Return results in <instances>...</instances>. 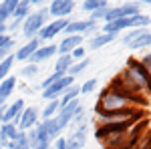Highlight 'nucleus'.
Here are the masks:
<instances>
[{"mask_svg":"<svg viewBox=\"0 0 151 149\" xmlns=\"http://www.w3.org/2000/svg\"><path fill=\"white\" fill-rule=\"evenodd\" d=\"M147 105H149L147 99L129 97L127 93L119 91L113 85H109L99 95V101L95 105V113H115V111H127V109H145Z\"/></svg>","mask_w":151,"mask_h":149,"instance_id":"1","label":"nucleus"},{"mask_svg":"<svg viewBox=\"0 0 151 149\" xmlns=\"http://www.w3.org/2000/svg\"><path fill=\"white\" fill-rule=\"evenodd\" d=\"M121 75H123L143 97L151 99V77H149V73L143 69V65L139 63V58H133V57L129 58Z\"/></svg>","mask_w":151,"mask_h":149,"instance_id":"2","label":"nucleus"},{"mask_svg":"<svg viewBox=\"0 0 151 149\" xmlns=\"http://www.w3.org/2000/svg\"><path fill=\"white\" fill-rule=\"evenodd\" d=\"M151 26V18L147 14H137V16H131V18H123V20H115V22H109V24H103L99 30L105 32V35H113V36H119L121 32H127L131 28H149Z\"/></svg>","mask_w":151,"mask_h":149,"instance_id":"3","label":"nucleus"},{"mask_svg":"<svg viewBox=\"0 0 151 149\" xmlns=\"http://www.w3.org/2000/svg\"><path fill=\"white\" fill-rule=\"evenodd\" d=\"M47 24H48V10L40 8L38 12H32V14L26 16V20H24L22 26H20L22 36L26 40H32V38H36V35L42 30V26H47Z\"/></svg>","mask_w":151,"mask_h":149,"instance_id":"4","label":"nucleus"},{"mask_svg":"<svg viewBox=\"0 0 151 149\" xmlns=\"http://www.w3.org/2000/svg\"><path fill=\"white\" fill-rule=\"evenodd\" d=\"M137 14H141L139 2H125V4H119V6H111L109 10L105 12L103 24L115 22V20H123V18H131V16H137Z\"/></svg>","mask_w":151,"mask_h":149,"instance_id":"5","label":"nucleus"},{"mask_svg":"<svg viewBox=\"0 0 151 149\" xmlns=\"http://www.w3.org/2000/svg\"><path fill=\"white\" fill-rule=\"evenodd\" d=\"M99 32V22H93L91 18H85V20H69L67 28H65V36H70V35H81L83 38H91Z\"/></svg>","mask_w":151,"mask_h":149,"instance_id":"6","label":"nucleus"},{"mask_svg":"<svg viewBox=\"0 0 151 149\" xmlns=\"http://www.w3.org/2000/svg\"><path fill=\"white\" fill-rule=\"evenodd\" d=\"M81 111H83V105H81L79 99H77V101H70L69 105H63V107H60V111L57 113V117H55L58 129H60V131H65V129L73 123V119L81 113Z\"/></svg>","mask_w":151,"mask_h":149,"instance_id":"7","label":"nucleus"},{"mask_svg":"<svg viewBox=\"0 0 151 149\" xmlns=\"http://www.w3.org/2000/svg\"><path fill=\"white\" fill-rule=\"evenodd\" d=\"M73 85H75V77H70V75L60 77L55 85H50L48 89L42 91V99H47V101H57V99L63 97V93L67 91L69 87H73Z\"/></svg>","mask_w":151,"mask_h":149,"instance_id":"8","label":"nucleus"},{"mask_svg":"<svg viewBox=\"0 0 151 149\" xmlns=\"http://www.w3.org/2000/svg\"><path fill=\"white\" fill-rule=\"evenodd\" d=\"M75 2L73 0H52L48 4V16H52L55 20H60V18H69L73 10H75Z\"/></svg>","mask_w":151,"mask_h":149,"instance_id":"9","label":"nucleus"},{"mask_svg":"<svg viewBox=\"0 0 151 149\" xmlns=\"http://www.w3.org/2000/svg\"><path fill=\"white\" fill-rule=\"evenodd\" d=\"M69 20H70V18H60V20H52V22H48L47 26H42V30L36 35V38H38L40 42L52 40L55 36H58L60 32H65V28H67Z\"/></svg>","mask_w":151,"mask_h":149,"instance_id":"10","label":"nucleus"},{"mask_svg":"<svg viewBox=\"0 0 151 149\" xmlns=\"http://www.w3.org/2000/svg\"><path fill=\"white\" fill-rule=\"evenodd\" d=\"M38 117H40L38 107H24V111L20 113L18 121H16V125H18L20 131L26 133V131H30V129H35V127L38 125Z\"/></svg>","mask_w":151,"mask_h":149,"instance_id":"11","label":"nucleus"},{"mask_svg":"<svg viewBox=\"0 0 151 149\" xmlns=\"http://www.w3.org/2000/svg\"><path fill=\"white\" fill-rule=\"evenodd\" d=\"M42 45L38 38H32V40H26L24 46H18V50L14 53V60H20V63H28L30 57L38 50V46Z\"/></svg>","mask_w":151,"mask_h":149,"instance_id":"12","label":"nucleus"},{"mask_svg":"<svg viewBox=\"0 0 151 149\" xmlns=\"http://www.w3.org/2000/svg\"><path fill=\"white\" fill-rule=\"evenodd\" d=\"M83 38L81 35H70V36H65L60 42L57 45V50L58 55H70L75 48H79V46H83Z\"/></svg>","mask_w":151,"mask_h":149,"instance_id":"13","label":"nucleus"},{"mask_svg":"<svg viewBox=\"0 0 151 149\" xmlns=\"http://www.w3.org/2000/svg\"><path fill=\"white\" fill-rule=\"evenodd\" d=\"M58 50H57V45H40L38 46V50H36L35 55L30 57V65H38V63H45V60H48V58L57 57Z\"/></svg>","mask_w":151,"mask_h":149,"instance_id":"14","label":"nucleus"},{"mask_svg":"<svg viewBox=\"0 0 151 149\" xmlns=\"http://www.w3.org/2000/svg\"><path fill=\"white\" fill-rule=\"evenodd\" d=\"M22 111H24V99H16V101H12L10 107L4 109V123H16Z\"/></svg>","mask_w":151,"mask_h":149,"instance_id":"15","label":"nucleus"},{"mask_svg":"<svg viewBox=\"0 0 151 149\" xmlns=\"http://www.w3.org/2000/svg\"><path fill=\"white\" fill-rule=\"evenodd\" d=\"M16 85H18V81H16V77H12V75H8L6 79L0 83V107H4V103L10 99V95L16 89Z\"/></svg>","mask_w":151,"mask_h":149,"instance_id":"16","label":"nucleus"},{"mask_svg":"<svg viewBox=\"0 0 151 149\" xmlns=\"http://www.w3.org/2000/svg\"><path fill=\"white\" fill-rule=\"evenodd\" d=\"M18 133H20V129H18L16 123H4V125L0 127V143H2V147L6 143L14 141V139L18 137Z\"/></svg>","mask_w":151,"mask_h":149,"instance_id":"17","label":"nucleus"},{"mask_svg":"<svg viewBox=\"0 0 151 149\" xmlns=\"http://www.w3.org/2000/svg\"><path fill=\"white\" fill-rule=\"evenodd\" d=\"M115 38H117V36H113V35L97 32L95 36H91V38H89V48H91V50H99V48H103V46L111 45V42H113Z\"/></svg>","mask_w":151,"mask_h":149,"instance_id":"18","label":"nucleus"},{"mask_svg":"<svg viewBox=\"0 0 151 149\" xmlns=\"http://www.w3.org/2000/svg\"><path fill=\"white\" fill-rule=\"evenodd\" d=\"M30 8H32L30 0H18L16 8H14V12H12V20H16V22H24L26 16L30 14Z\"/></svg>","mask_w":151,"mask_h":149,"instance_id":"19","label":"nucleus"},{"mask_svg":"<svg viewBox=\"0 0 151 149\" xmlns=\"http://www.w3.org/2000/svg\"><path fill=\"white\" fill-rule=\"evenodd\" d=\"M16 4H18V0H4V2H0V26L8 24Z\"/></svg>","mask_w":151,"mask_h":149,"instance_id":"20","label":"nucleus"},{"mask_svg":"<svg viewBox=\"0 0 151 149\" xmlns=\"http://www.w3.org/2000/svg\"><path fill=\"white\" fill-rule=\"evenodd\" d=\"M70 67H73V58H70V55H58L57 63H55V73L60 75V77H65V75H69Z\"/></svg>","mask_w":151,"mask_h":149,"instance_id":"21","label":"nucleus"},{"mask_svg":"<svg viewBox=\"0 0 151 149\" xmlns=\"http://www.w3.org/2000/svg\"><path fill=\"white\" fill-rule=\"evenodd\" d=\"M81 8L87 14H93L97 10H105V8H111V4L107 2V0H85L81 2Z\"/></svg>","mask_w":151,"mask_h":149,"instance_id":"22","label":"nucleus"},{"mask_svg":"<svg viewBox=\"0 0 151 149\" xmlns=\"http://www.w3.org/2000/svg\"><path fill=\"white\" fill-rule=\"evenodd\" d=\"M127 48H131V50H145V48H151V30H147L145 35H141L137 40H133Z\"/></svg>","mask_w":151,"mask_h":149,"instance_id":"23","label":"nucleus"},{"mask_svg":"<svg viewBox=\"0 0 151 149\" xmlns=\"http://www.w3.org/2000/svg\"><path fill=\"white\" fill-rule=\"evenodd\" d=\"M40 125H42V129H45V133L48 135V139H50V141L58 139V135H60V129H58V125H57V121H55V119L40 121Z\"/></svg>","mask_w":151,"mask_h":149,"instance_id":"24","label":"nucleus"},{"mask_svg":"<svg viewBox=\"0 0 151 149\" xmlns=\"http://www.w3.org/2000/svg\"><path fill=\"white\" fill-rule=\"evenodd\" d=\"M79 95H81L79 85H73V87H69L67 91L63 93V97L58 99V101H60V107H63V105H69L70 101H77V99H79Z\"/></svg>","mask_w":151,"mask_h":149,"instance_id":"25","label":"nucleus"},{"mask_svg":"<svg viewBox=\"0 0 151 149\" xmlns=\"http://www.w3.org/2000/svg\"><path fill=\"white\" fill-rule=\"evenodd\" d=\"M149 28H131V30H127V32H123V36H121V42L125 46H129L133 40H137L141 35H145Z\"/></svg>","mask_w":151,"mask_h":149,"instance_id":"26","label":"nucleus"},{"mask_svg":"<svg viewBox=\"0 0 151 149\" xmlns=\"http://www.w3.org/2000/svg\"><path fill=\"white\" fill-rule=\"evenodd\" d=\"M60 111V101H48V105L42 109V121H47V119H55L57 113Z\"/></svg>","mask_w":151,"mask_h":149,"instance_id":"27","label":"nucleus"},{"mask_svg":"<svg viewBox=\"0 0 151 149\" xmlns=\"http://www.w3.org/2000/svg\"><path fill=\"white\" fill-rule=\"evenodd\" d=\"M93 60L87 57V58H83V60H79V63H73V67H70V71H69V75L70 77H77V75H81L83 71H87L89 69V65H91Z\"/></svg>","mask_w":151,"mask_h":149,"instance_id":"28","label":"nucleus"},{"mask_svg":"<svg viewBox=\"0 0 151 149\" xmlns=\"http://www.w3.org/2000/svg\"><path fill=\"white\" fill-rule=\"evenodd\" d=\"M12 65H14V55H10V57H6L4 60H0V83L8 77V73H10Z\"/></svg>","mask_w":151,"mask_h":149,"instance_id":"29","label":"nucleus"},{"mask_svg":"<svg viewBox=\"0 0 151 149\" xmlns=\"http://www.w3.org/2000/svg\"><path fill=\"white\" fill-rule=\"evenodd\" d=\"M38 65H30V63H26L22 69H20V77H26V79H35L36 75H38Z\"/></svg>","mask_w":151,"mask_h":149,"instance_id":"30","label":"nucleus"},{"mask_svg":"<svg viewBox=\"0 0 151 149\" xmlns=\"http://www.w3.org/2000/svg\"><path fill=\"white\" fill-rule=\"evenodd\" d=\"M97 85H99V81H97V79H87L81 87H79V89H81V95H91V93L97 89Z\"/></svg>","mask_w":151,"mask_h":149,"instance_id":"31","label":"nucleus"},{"mask_svg":"<svg viewBox=\"0 0 151 149\" xmlns=\"http://www.w3.org/2000/svg\"><path fill=\"white\" fill-rule=\"evenodd\" d=\"M70 58H73V63H79V60H83V58H87V48H85V46L75 48V50L70 53Z\"/></svg>","mask_w":151,"mask_h":149,"instance_id":"32","label":"nucleus"},{"mask_svg":"<svg viewBox=\"0 0 151 149\" xmlns=\"http://www.w3.org/2000/svg\"><path fill=\"white\" fill-rule=\"evenodd\" d=\"M65 77H67V75H65ZM58 79H60V75H57V73H52V75H48L47 79L42 81V91H45V89H48L50 85H55V83H57Z\"/></svg>","mask_w":151,"mask_h":149,"instance_id":"33","label":"nucleus"},{"mask_svg":"<svg viewBox=\"0 0 151 149\" xmlns=\"http://www.w3.org/2000/svg\"><path fill=\"white\" fill-rule=\"evenodd\" d=\"M139 63L143 65V69L147 71V73H149V77H151V50H149V53H145V55L139 58Z\"/></svg>","mask_w":151,"mask_h":149,"instance_id":"34","label":"nucleus"},{"mask_svg":"<svg viewBox=\"0 0 151 149\" xmlns=\"http://www.w3.org/2000/svg\"><path fill=\"white\" fill-rule=\"evenodd\" d=\"M50 149H67V141H65V137H58L52 141V145H50Z\"/></svg>","mask_w":151,"mask_h":149,"instance_id":"35","label":"nucleus"},{"mask_svg":"<svg viewBox=\"0 0 151 149\" xmlns=\"http://www.w3.org/2000/svg\"><path fill=\"white\" fill-rule=\"evenodd\" d=\"M10 38H12L10 35H2V36H0V48H2V46L6 45V42H8V40H10Z\"/></svg>","mask_w":151,"mask_h":149,"instance_id":"36","label":"nucleus"},{"mask_svg":"<svg viewBox=\"0 0 151 149\" xmlns=\"http://www.w3.org/2000/svg\"><path fill=\"white\" fill-rule=\"evenodd\" d=\"M4 109H6V107H0V127L4 125Z\"/></svg>","mask_w":151,"mask_h":149,"instance_id":"37","label":"nucleus"},{"mask_svg":"<svg viewBox=\"0 0 151 149\" xmlns=\"http://www.w3.org/2000/svg\"><path fill=\"white\" fill-rule=\"evenodd\" d=\"M2 35H8V28H6V24H4V26H0V36Z\"/></svg>","mask_w":151,"mask_h":149,"instance_id":"38","label":"nucleus"},{"mask_svg":"<svg viewBox=\"0 0 151 149\" xmlns=\"http://www.w3.org/2000/svg\"><path fill=\"white\" fill-rule=\"evenodd\" d=\"M0 149H4V147H2V143H0Z\"/></svg>","mask_w":151,"mask_h":149,"instance_id":"39","label":"nucleus"},{"mask_svg":"<svg viewBox=\"0 0 151 149\" xmlns=\"http://www.w3.org/2000/svg\"><path fill=\"white\" fill-rule=\"evenodd\" d=\"M47 149H50V147H47Z\"/></svg>","mask_w":151,"mask_h":149,"instance_id":"40","label":"nucleus"}]
</instances>
